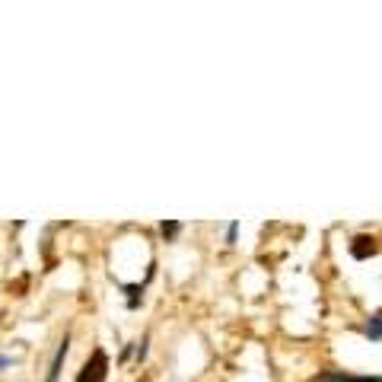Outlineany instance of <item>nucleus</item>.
Segmentation results:
<instances>
[{
	"instance_id": "obj_1",
	"label": "nucleus",
	"mask_w": 382,
	"mask_h": 382,
	"mask_svg": "<svg viewBox=\"0 0 382 382\" xmlns=\"http://www.w3.org/2000/svg\"><path fill=\"white\" fill-rule=\"evenodd\" d=\"M105 373H109V357H105L102 347L93 351V360H86L77 376V382H105Z\"/></svg>"
},
{
	"instance_id": "obj_2",
	"label": "nucleus",
	"mask_w": 382,
	"mask_h": 382,
	"mask_svg": "<svg viewBox=\"0 0 382 382\" xmlns=\"http://www.w3.org/2000/svg\"><path fill=\"white\" fill-rule=\"evenodd\" d=\"M67 353H70V335H64L58 341V351H54V357H51V367H48V373H45V382H58L61 379V369H64Z\"/></svg>"
},
{
	"instance_id": "obj_3",
	"label": "nucleus",
	"mask_w": 382,
	"mask_h": 382,
	"mask_svg": "<svg viewBox=\"0 0 382 382\" xmlns=\"http://www.w3.org/2000/svg\"><path fill=\"white\" fill-rule=\"evenodd\" d=\"M379 252V246H376V239L373 236H353V242H351V258H357V262H367V258H373V255Z\"/></svg>"
},
{
	"instance_id": "obj_4",
	"label": "nucleus",
	"mask_w": 382,
	"mask_h": 382,
	"mask_svg": "<svg viewBox=\"0 0 382 382\" xmlns=\"http://www.w3.org/2000/svg\"><path fill=\"white\" fill-rule=\"evenodd\" d=\"M319 382H382V376H351L341 369H325L319 373Z\"/></svg>"
},
{
	"instance_id": "obj_5",
	"label": "nucleus",
	"mask_w": 382,
	"mask_h": 382,
	"mask_svg": "<svg viewBox=\"0 0 382 382\" xmlns=\"http://www.w3.org/2000/svg\"><path fill=\"white\" fill-rule=\"evenodd\" d=\"M363 337L367 341H382V312H373L363 325Z\"/></svg>"
},
{
	"instance_id": "obj_6",
	"label": "nucleus",
	"mask_w": 382,
	"mask_h": 382,
	"mask_svg": "<svg viewBox=\"0 0 382 382\" xmlns=\"http://www.w3.org/2000/svg\"><path fill=\"white\" fill-rule=\"evenodd\" d=\"M121 290L127 293V309H137L143 303V284H121Z\"/></svg>"
},
{
	"instance_id": "obj_7",
	"label": "nucleus",
	"mask_w": 382,
	"mask_h": 382,
	"mask_svg": "<svg viewBox=\"0 0 382 382\" xmlns=\"http://www.w3.org/2000/svg\"><path fill=\"white\" fill-rule=\"evenodd\" d=\"M159 232H163L166 242H175L179 239V232H182V223L179 220H159Z\"/></svg>"
},
{
	"instance_id": "obj_8",
	"label": "nucleus",
	"mask_w": 382,
	"mask_h": 382,
	"mask_svg": "<svg viewBox=\"0 0 382 382\" xmlns=\"http://www.w3.org/2000/svg\"><path fill=\"white\" fill-rule=\"evenodd\" d=\"M147 353H150V337H141V341H137V351H134V360L137 363H143Z\"/></svg>"
},
{
	"instance_id": "obj_9",
	"label": "nucleus",
	"mask_w": 382,
	"mask_h": 382,
	"mask_svg": "<svg viewBox=\"0 0 382 382\" xmlns=\"http://www.w3.org/2000/svg\"><path fill=\"white\" fill-rule=\"evenodd\" d=\"M236 239H239V223L232 220V223L226 226V246H236Z\"/></svg>"
},
{
	"instance_id": "obj_10",
	"label": "nucleus",
	"mask_w": 382,
	"mask_h": 382,
	"mask_svg": "<svg viewBox=\"0 0 382 382\" xmlns=\"http://www.w3.org/2000/svg\"><path fill=\"white\" fill-rule=\"evenodd\" d=\"M134 351H137V344H125V347H121V353H118V360H121V363H127V360L134 357Z\"/></svg>"
},
{
	"instance_id": "obj_11",
	"label": "nucleus",
	"mask_w": 382,
	"mask_h": 382,
	"mask_svg": "<svg viewBox=\"0 0 382 382\" xmlns=\"http://www.w3.org/2000/svg\"><path fill=\"white\" fill-rule=\"evenodd\" d=\"M10 363H13V360H10V357H7V353H0V373H3V369H7V367H10Z\"/></svg>"
}]
</instances>
